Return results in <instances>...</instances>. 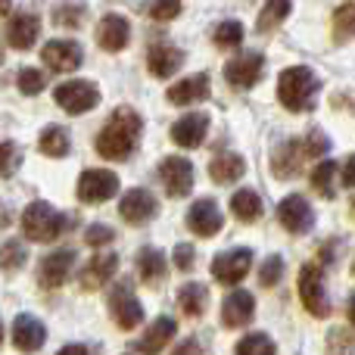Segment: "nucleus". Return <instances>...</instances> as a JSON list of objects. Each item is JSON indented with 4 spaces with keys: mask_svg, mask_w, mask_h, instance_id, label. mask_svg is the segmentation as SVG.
Listing matches in <instances>:
<instances>
[{
    "mask_svg": "<svg viewBox=\"0 0 355 355\" xmlns=\"http://www.w3.org/2000/svg\"><path fill=\"white\" fill-rule=\"evenodd\" d=\"M144 131V119L131 106H119L110 116V122L100 128L97 135V153L110 162H122L135 153L137 137Z\"/></svg>",
    "mask_w": 355,
    "mask_h": 355,
    "instance_id": "nucleus-1",
    "label": "nucleus"
},
{
    "mask_svg": "<svg viewBox=\"0 0 355 355\" xmlns=\"http://www.w3.org/2000/svg\"><path fill=\"white\" fill-rule=\"evenodd\" d=\"M321 81L309 66H290L277 75V100L287 106L290 112H306L315 106V94H318Z\"/></svg>",
    "mask_w": 355,
    "mask_h": 355,
    "instance_id": "nucleus-2",
    "label": "nucleus"
},
{
    "mask_svg": "<svg viewBox=\"0 0 355 355\" xmlns=\"http://www.w3.org/2000/svg\"><path fill=\"white\" fill-rule=\"evenodd\" d=\"M69 227H72V218L56 212V209L44 200L28 202L22 212V231H25V237L35 240V243H53V240H60V234L69 231Z\"/></svg>",
    "mask_w": 355,
    "mask_h": 355,
    "instance_id": "nucleus-3",
    "label": "nucleus"
},
{
    "mask_svg": "<svg viewBox=\"0 0 355 355\" xmlns=\"http://www.w3.org/2000/svg\"><path fill=\"white\" fill-rule=\"evenodd\" d=\"M300 300L306 306V312L312 318H331L334 306L327 300V290H324V268L321 262H306L300 271Z\"/></svg>",
    "mask_w": 355,
    "mask_h": 355,
    "instance_id": "nucleus-4",
    "label": "nucleus"
},
{
    "mask_svg": "<svg viewBox=\"0 0 355 355\" xmlns=\"http://www.w3.org/2000/svg\"><path fill=\"white\" fill-rule=\"evenodd\" d=\"M56 106H62L72 116H81V112L94 110L100 103V87L87 78H75V81H62L60 87L53 91Z\"/></svg>",
    "mask_w": 355,
    "mask_h": 355,
    "instance_id": "nucleus-5",
    "label": "nucleus"
},
{
    "mask_svg": "<svg viewBox=\"0 0 355 355\" xmlns=\"http://www.w3.org/2000/svg\"><path fill=\"white\" fill-rule=\"evenodd\" d=\"M119 190V175L106 172V168H87L78 178V200L87 206H97V202L112 200Z\"/></svg>",
    "mask_w": 355,
    "mask_h": 355,
    "instance_id": "nucleus-6",
    "label": "nucleus"
},
{
    "mask_svg": "<svg viewBox=\"0 0 355 355\" xmlns=\"http://www.w3.org/2000/svg\"><path fill=\"white\" fill-rule=\"evenodd\" d=\"M265 72V56L262 53H240L225 66V81L237 91H250L259 85Z\"/></svg>",
    "mask_w": 355,
    "mask_h": 355,
    "instance_id": "nucleus-7",
    "label": "nucleus"
},
{
    "mask_svg": "<svg viewBox=\"0 0 355 355\" xmlns=\"http://www.w3.org/2000/svg\"><path fill=\"white\" fill-rule=\"evenodd\" d=\"M252 268V252L250 250H227L212 259V277L225 287H237Z\"/></svg>",
    "mask_w": 355,
    "mask_h": 355,
    "instance_id": "nucleus-8",
    "label": "nucleus"
},
{
    "mask_svg": "<svg viewBox=\"0 0 355 355\" xmlns=\"http://www.w3.org/2000/svg\"><path fill=\"white\" fill-rule=\"evenodd\" d=\"M156 212H159V202H156V196L150 193L147 187L128 190V193L122 196V202H119V215H122L128 225H150V221L156 218Z\"/></svg>",
    "mask_w": 355,
    "mask_h": 355,
    "instance_id": "nucleus-9",
    "label": "nucleus"
},
{
    "mask_svg": "<svg viewBox=\"0 0 355 355\" xmlns=\"http://www.w3.org/2000/svg\"><path fill=\"white\" fill-rule=\"evenodd\" d=\"M110 312H112V318H116V324L122 327V331H135V327L144 321V306L137 302V296L131 293L128 284H119V287H112V293H110Z\"/></svg>",
    "mask_w": 355,
    "mask_h": 355,
    "instance_id": "nucleus-10",
    "label": "nucleus"
},
{
    "mask_svg": "<svg viewBox=\"0 0 355 355\" xmlns=\"http://www.w3.org/2000/svg\"><path fill=\"white\" fill-rule=\"evenodd\" d=\"M277 218H281V225L287 227L290 234H309L315 225L312 206H309L306 196H300V193L284 196L281 206H277Z\"/></svg>",
    "mask_w": 355,
    "mask_h": 355,
    "instance_id": "nucleus-11",
    "label": "nucleus"
},
{
    "mask_svg": "<svg viewBox=\"0 0 355 355\" xmlns=\"http://www.w3.org/2000/svg\"><path fill=\"white\" fill-rule=\"evenodd\" d=\"M72 265H75V250L72 246L50 252V256L41 262V268H37V284H41L44 290L62 287V284L69 281V275H72Z\"/></svg>",
    "mask_w": 355,
    "mask_h": 355,
    "instance_id": "nucleus-12",
    "label": "nucleus"
},
{
    "mask_svg": "<svg viewBox=\"0 0 355 355\" xmlns=\"http://www.w3.org/2000/svg\"><path fill=\"white\" fill-rule=\"evenodd\" d=\"M302 159H309L306 150H302V141L300 137H290V141L277 144L275 153H271V172H275V178H281V181L296 178L302 172Z\"/></svg>",
    "mask_w": 355,
    "mask_h": 355,
    "instance_id": "nucleus-13",
    "label": "nucleus"
},
{
    "mask_svg": "<svg viewBox=\"0 0 355 355\" xmlns=\"http://www.w3.org/2000/svg\"><path fill=\"white\" fill-rule=\"evenodd\" d=\"M159 178L166 184L168 196H187L193 187V166L184 156H166L159 162Z\"/></svg>",
    "mask_w": 355,
    "mask_h": 355,
    "instance_id": "nucleus-14",
    "label": "nucleus"
},
{
    "mask_svg": "<svg viewBox=\"0 0 355 355\" xmlns=\"http://www.w3.org/2000/svg\"><path fill=\"white\" fill-rule=\"evenodd\" d=\"M187 227L196 237H212L225 227V215H221L218 202L215 200H196L187 212Z\"/></svg>",
    "mask_w": 355,
    "mask_h": 355,
    "instance_id": "nucleus-15",
    "label": "nucleus"
},
{
    "mask_svg": "<svg viewBox=\"0 0 355 355\" xmlns=\"http://www.w3.org/2000/svg\"><path fill=\"white\" fill-rule=\"evenodd\" d=\"M131 41V22L119 12H110V16L100 19L97 25V44L106 50V53H122Z\"/></svg>",
    "mask_w": 355,
    "mask_h": 355,
    "instance_id": "nucleus-16",
    "label": "nucleus"
},
{
    "mask_svg": "<svg viewBox=\"0 0 355 355\" xmlns=\"http://www.w3.org/2000/svg\"><path fill=\"white\" fill-rule=\"evenodd\" d=\"M37 35H41V19L35 12H16L3 28V37L12 50H31Z\"/></svg>",
    "mask_w": 355,
    "mask_h": 355,
    "instance_id": "nucleus-17",
    "label": "nucleus"
},
{
    "mask_svg": "<svg viewBox=\"0 0 355 355\" xmlns=\"http://www.w3.org/2000/svg\"><path fill=\"white\" fill-rule=\"evenodd\" d=\"M41 60L53 72H72V69L81 66L85 53H81V47L75 41H47L41 50Z\"/></svg>",
    "mask_w": 355,
    "mask_h": 355,
    "instance_id": "nucleus-18",
    "label": "nucleus"
},
{
    "mask_svg": "<svg viewBox=\"0 0 355 355\" xmlns=\"http://www.w3.org/2000/svg\"><path fill=\"white\" fill-rule=\"evenodd\" d=\"M116 268H119V256L116 252H100V256H94L91 262L81 268V275H78V284H81V290H100V287H106V284L112 281V275H116Z\"/></svg>",
    "mask_w": 355,
    "mask_h": 355,
    "instance_id": "nucleus-19",
    "label": "nucleus"
},
{
    "mask_svg": "<svg viewBox=\"0 0 355 355\" xmlns=\"http://www.w3.org/2000/svg\"><path fill=\"white\" fill-rule=\"evenodd\" d=\"M256 315V300H252L250 290H234L225 296L221 302V321L225 327H246Z\"/></svg>",
    "mask_w": 355,
    "mask_h": 355,
    "instance_id": "nucleus-20",
    "label": "nucleus"
},
{
    "mask_svg": "<svg viewBox=\"0 0 355 355\" xmlns=\"http://www.w3.org/2000/svg\"><path fill=\"white\" fill-rule=\"evenodd\" d=\"M47 340V327L35 318V315H19L12 321V346L19 352H37Z\"/></svg>",
    "mask_w": 355,
    "mask_h": 355,
    "instance_id": "nucleus-21",
    "label": "nucleus"
},
{
    "mask_svg": "<svg viewBox=\"0 0 355 355\" xmlns=\"http://www.w3.org/2000/svg\"><path fill=\"white\" fill-rule=\"evenodd\" d=\"M206 131H209V116L206 112H190V116L178 119V122L172 125V141L178 144V147H200L202 141H206Z\"/></svg>",
    "mask_w": 355,
    "mask_h": 355,
    "instance_id": "nucleus-22",
    "label": "nucleus"
},
{
    "mask_svg": "<svg viewBox=\"0 0 355 355\" xmlns=\"http://www.w3.org/2000/svg\"><path fill=\"white\" fill-rule=\"evenodd\" d=\"M209 97V75L206 72H196L187 75L184 81L168 87V103L172 106H190V103H200V100Z\"/></svg>",
    "mask_w": 355,
    "mask_h": 355,
    "instance_id": "nucleus-23",
    "label": "nucleus"
},
{
    "mask_svg": "<svg viewBox=\"0 0 355 355\" xmlns=\"http://www.w3.org/2000/svg\"><path fill=\"white\" fill-rule=\"evenodd\" d=\"M147 66H150V75L168 78V75H175L184 66V50L175 47V44H153L147 53Z\"/></svg>",
    "mask_w": 355,
    "mask_h": 355,
    "instance_id": "nucleus-24",
    "label": "nucleus"
},
{
    "mask_svg": "<svg viewBox=\"0 0 355 355\" xmlns=\"http://www.w3.org/2000/svg\"><path fill=\"white\" fill-rule=\"evenodd\" d=\"M175 331H178V321L168 318V315H162V318H156L153 324H150V331L137 340L135 349L141 355H159L162 346H168V340L175 337Z\"/></svg>",
    "mask_w": 355,
    "mask_h": 355,
    "instance_id": "nucleus-25",
    "label": "nucleus"
},
{
    "mask_svg": "<svg viewBox=\"0 0 355 355\" xmlns=\"http://www.w3.org/2000/svg\"><path fill=\"white\" fill-rule=\"evenodd\" d=\"M137 275H141V281L147 284V287H159L168 275L166 256H162L159 250H153V246H144V250L137 252Z\"/></svg>",
    "mask_w": 355,
    "mask_h": 355,
    "instance_id": "nucleus-26",
    "label": "nucleus"
},
{
    "mask_svg": "<svg viewBox=\"0 0 355 355\" xmlns=\"http://www.w3.org/2000/svg\"><path fill=\"white\" fill-rule=\"evenodd\" d=\"M243 172H246V162L237 153H218L209 162V178L215 184H234L237 178H243Z\"/></svg>",
    "mask_w": 355,
    "mask_h": 355,
    "instance_id": "nucleus-27",
    "label": "nucleus"
},
{
    "mask_svg": "<svg viewBox=\"0 0 355 355\" xmlns=\"http://www.w3.org/2000/svg\"><path fill=\"white\" fill-rule=\"evenodd\" d=\"M37 150H41L44 156H50V159H62V156H69V150H72L69 131L62 128V125H47V128L41 131V137H37Z\"/></svg>",
    "mask_w": 355,
    "mask_h": 355,
    "instance_id": "nucleus-28",
    "label": "nucleus"
},
{
    "mask_svg": "<svg viewBox=\"0 0 355 355\" xmlns=\"http://www.w3.org/2000/svg\"><path fill=\"white\" fill-rule=\"evenodd\" d=\"M178 306H181V312L187 315V318H200L202 312H206L209 306V290L206 284H184L181 290H178Z\"/></svg>",
    "mask_w": 355,
    "mask_h": 355,
    "instance_id": "nucleus-29",
    "label": "nucleus"
},
{
    "mask_svg": "<svg viewBox=\"0 0 355 355\" xmlns=\"http://www.w3.org/2000/svg\"><path fill=\"white\" fill-rule=\"evenodd\" d=\"M231 212H234V218H237V221L252 225V221L262 215V200H259L256 190L243 187V190H237V193L231 196Z\"/></svg>",
    "mask_w": 355,
    "mask_h": 355,
    "instance_id": "nucleus-30",
    "label": "nucleus"
},
{
    "mask_svg": "<svg viewBox=\"0 0 355 355\" xmlns=\"http://www.w3.org/2000/svg\"><path fill=\"white\" fill-rule=\"evenodd\" d=\"M290 0H265V6H262V12H259V19H256V31L259 35H268V31H275L277 25L284 22V19L290 16Z\"/></svg>",
    "mask_w": 355,
    "mask_h": 355,
    "instance_id": "nucleus-31",
    "label": "nucleus"
},
{
    "mask_svg": "<svg viewBox=\"0 0 355 355\" xmlns=\"http://www.w3.org/2000/svg\"><path fill=\"white\" fill-rule=\"evenodd\" d=\"M334 178H337V162L334 159H321L318 166L312 168V187L318 190L324 200H331L337 190H334Z\"/></svg>",
    "mask_w": 355,
    "mask_h": 355,
    "instance_id": "nucleus-32",
    "label": "nucleus"
},
{
    "mask_svg": "<svg viewBox=\"0 0 355 355\" xmlns=\"http://www.w3.org/2000/svg\"><path fill=\"white\" fill-rule=\"evenodd\" d=\"M349 37H355V0L337 6V12H334V41L343 44Z\"/></svg>",
    "mask_w": 355,
    "mask_h": 355,
    "instance_id": "nucleus-33",
    "label": "nucleus"
},
{
    "mask_svg": "<svg viewBox=\"0 0 355 355\" xmlns=\"http://www.w3.org/2000/svg\"><path fill=\"white\" fill-rule=\"evenodd\" d=\"M25 259H28V250H25L22 240H6L0 246V268L3 271H19L25 265Z\"/></svg>",
    "mask_w": 355,
    "mask_h": 355,
    "instance_id": "nucleus-34",
    "label": "nucleus"
},
{
    "mask_svg": "<svg viewBox=\"0 0 355 355\" xmlns=\"http://www.w3.org/2000/svg\"><path fill=\"white\" fill-rule=\"evenodd\" d=\"M237 355H277V349L268 334H246L237 343Z\"/></svg>",
    "mask_w": 355,
    "mask_h": 355,
    "instance_id": "nucleus-35",
    "label": "nucleus"
},
{
    "mask_svg": "<svg viewBox=\"0 0 355 355\" xmlns=\"http://www.w3.org/2000/svg\"><path fill=\"white\" fill-rule=\"evenodd\" d=\"M184 0H150L147 3V16L156 22H172L175 16H181Z\"/></svg>",
    "mask_w": 355,
    "mask_h": 355,
    "instance_id": "nucleus-36",
    "label": "nucleus"
},
{
    "mask_svg": "<svg viewBox=\"0 0 355 355\" xmlns=\"http://www.w3.org/2000/svg\"><path fill=\"white\" fill-rule=\"evenodd\" d=\"M240 41H243V25L240 22H221L218 28H215V44H218L221 50H231V47H240Z\"/></svg>",
    "mask_w": 355,
    "mask_h": 355,
    "instance_id": "nucleus-37",
    "label": "nucleus"
},
{
    "mask_svg": "<svg viewBox=\"0 0 355 355\" xmlns=\"http://www.w3.org/2000/svg\"><path fill=\"white\" fill-rule=\"evenodd\" d=\"M284 277V259L281 256H268L262 262V271H259V284L262 287H277Z\"/></svg>",
    "mask_w": 355,
    "mask_h": 355,
    "instance_id": "nucleus-38",
    "label": "nucleus"
},
{
    "mask_svg": "<svg viewBox=\"0 0 355 355\" xmlns=\"http://www.w3.org/2000/svg\"><path fill=\"white\" fill-rule=\"evenodd\" d=\"M85 6L81 3H62V6H56L53 10V22L56 25H69V28H78L81 22H85Z\"/></svg>",
    "mask_w": 355,
    "mask_h": 355,
    "instance_id": "nucleus-39",
    "label": "nucleus"
},
{
    "mask_svg": "<svg viewBox=\"0 0 355 355\" xmlns=\"http://www.w3.org/2000/svg\"><path fill=\"white\" fill-rule=\"evenodd\" d=\"M19 159H22V153H19L16 144H12V141H0V178H10L12 172H16Z\"/></svg>",
    "mask_w": 355,
    "mask_h": 355,
    "instance_id": "nucleus-40",
    "label": "nucleus"
},
{
    "mask_svg": "<svg viewBox=\"0 0 355 355\" xmlns=\"http://www.w3.org/2000/svg\"><path fill=\"white\" fill-rule=\"evenodd\" d=\"M44 85H47V78H44V72H37V69H22V72H19V91H22L25 97L41 94Z\"/></svg>",
    "mask_w": 355,
    "mask_h": 355,
    "instance_id": "nucleus-41",
    "label": "nucleus"
},
{
    "mask_svg": "<svg viewBox=\"0 0 355 355\" xmlns=\"http://www.w3.org/2000/svg\"><path fill=\"white\" fill-rule=\"evenodd\" d=\"M302 150H306L309 159H318V156H324L327 150H331V141H327L321 131H312V135L302 137Z\"/></svg>",
    "mask_w": 355,
    "mask_h": 355,
    "instance_id": "nucleus-42",
    "label": "nucleus"
},
{
    "mask_svg": "<svg viewBox=\"0 0 355 355\" xmlns=\"http://www.w3.org/2000/svg\"><path fill=\"white\" fill-rule=\"evenodd\" d=\"M85 240H87V246H106V243H112V240H116V231H112V227H106V225H91L85 231Z\"/></svg>",
    "mask_w": 355,
    "mask_h": 355,
    "instance_id": "nucleus-43",
    "label": "nucleus"
},
{
    "mask_svg": "<svg viewBox=\"0 0 355 355\" xmlns=\"http://www.w3.org/2000/svg\"><path fill=\"white\" fill-rule=\"evenodd\" d=\"M193 262H196V250L190 243H178L175 246V268H181V271H190L193 268Z\"/></svg>",
    "mask_w": 355,
    "mask_h": 355,
    "instance_id": "nucleus-44",
    "label": "nucleus"
},
{
    "mask_svg": "<svg viewBox=\"0 0 355 355\" xmlns=\"http://www.w3.org/2000/svg\"><path fill=\"white\" fill-rule=\"evenodd\" d=\"M172 355H202V346H200V340H184L181 346H175V352Z\"/></svg>",
    "mask_w": 355,
    "mask_h": 355,
    "instance_id": "nucleus-45",
    "label": "nucleus"
},
{
    "mask_svg": "<svg viewBox=\"0 0 355 355\" xmlns=\"http://www.w3.org/2000/svg\"><path fill=\"white\" fill-rule=\"evenodd\" d=\"M340 178H343V187H355V153L343 162V172H340Z\"/></svg>",
    "mask_w": 355,
    "mask_h": 355,
    "instance_id": "nucleus-46",
    "label": "nucleus"
},
{
    "mask_svg": "<svg viewBox=\"0 0 355 355\" xmlns=\"http://www.w3.org/2000/svg\"><path fill=\"white\" fill-rule=\"evenodd\" d=\"M56 355H94L87 346H81V343H69V346H62Z\"/></svg>",
    "mask_w": 355,
    "mask_h": 355,
    "instance_id": "nucleus-47",
    "label": "nucleus"
},
{
    "mask_svg": "<svg viewBox=\"0 0 355 355\" xmlns=\"http://www.w3.org/2000/svg\"><path fill=\"white\" fill-rule=\"evenodd\" d=\"M6 225H10V215H6V206L0 202V227H6Z\"/></svg>",
    "mask_w": 355,
    "mask_h": 355,
    "instance_id": "nucleus-48",
    "label": "nucleus"
},
{
    "mask_svg": "<svg viewBox=\"0 0 355 355\" xmlns=\"http://www.w3.org/2000/svg\"><path fill=\"white\" fill-rule=\"evenodd\" d=\"M349 321H352V327H355V293H352V300H349Z\"/></svg>",
    "mask_w": 355,
    "mask_h": 355,
    "instance_id": "nucleus-49",
    "label": "nucleus"
},
{
    "mask_svg": "<svg viewBox=\"0 0 355 355\" xmlns=\"http://www.w3.org/2000/svg\"><path fill=\"white\" fill-rule=\"evenodd\" d=\"M10 3H12V0H0V16H3V12L10 10Z\"/></svg>",
    "mask_w": 355,
    "mask_h": 355,
    "instance_id": "nucleus-50",
    "label": "nucleus"
},
{
    "mask_svg": "<svg viewBox=\"0 0 355 355\" xmlns=\"http://www.w3.org/2000/svg\"><path fill=\"white\" fill-rule=\"evenodd\" d=\"M0 343H3V327H0Z\"/></svg>",
    "mask_w": 355,
    "mask_h": 355,
    "instance_id": "nucleus-51",
    "label": "nucleus"
},
{
    "mask_svg": "<svg viewBox=\"0 0 355 355\" xmlns=\"http://www.w3.org/2000/svg\"><path fill=\"white\" fill-rule=\"evenodd\" d=\"M352 215H355V202H352Z\"/></svg>",
    "mask_w": 355,
    "mask_h": 355,
    "instance_id": "nucleus-52",
    "label": "nucleus"
},
{
    "mask_svg": "<svg viewBox=\"0 0 355 355\" xmlns=\"http://www.w3.org/2000/svg\"><path fill=\"white\" fill-rule=\"evenodd\" d=\"M352 275H355V265H352Z\"/></svg>",
    "mask_w": 355,
    "mask_h": 355,
    "instance_id": "nucleus-53",
    "label": "nucleus"
},
{
    "mask_svg": "<svg viewBox=\"0 0 355 355\" xmlns=\"http://www.w3.org/2000/svg\"><path fill=\"white\" fill-rule=\"evenodd\" d=\"M0 60H3V53H0Z\"/></svg>",
    "mask_w": 355,
    "mask_h": 355,
    "instance_id": "nucleus-54",
    "label": "nucleus"
}]
</instances>
